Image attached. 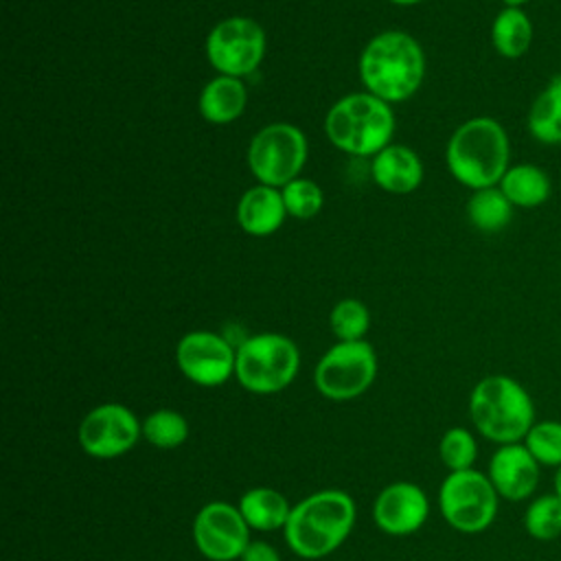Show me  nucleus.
Listing matches in <instances>:
<instances>
[{"mask_svg": "<svg viewBox=\"0 0 561 561\" xmlns=\"http://www.w3.org/2000/svg\"><path fill=\"white\" fill-rule=\"evenodd\" d=\"M449 173L467 188L497 186L511 167V140L504 125L491 116H473L447 140Z\"/></svg>", "mask_w": 561, "mask_h": 561, "instance_id": "nucleus-1", "label": "nucleus"}, {"mask_svg": "<svg viewBox=\"0 0 561 561\" xmlns=\"http://www.w3.org/2000/svg\"><path fill=\"white\" fill-rule=\"evenodd\" d=\"M423 77L425 53L410 33L383 31L359 55V79L366 92L386 103L410 99L421 88Z\"/></svg>", "mask_w": 561, "mask_h": 561, "instance_id": "nucleus-2", "label": "nucleus"}, {"mask_svg": "<svg viewBox=\"0 0 561 561\" xmlns=\"http://www.w3.org/2000/svg\"><path fill=\"white\" fill-rule=\"evenodd\" d=\"M355 502L346 491L324 489L291 506L285 524L289 548L302 559H320L342 546L355 524Z\"/></svg>", "mask_w": 561, "mask_h": 561, "instance_id": "nucleus-3", "label": "nucleus"}, {"mask_svg": "<svg viewBox=\"0 0 561 561\" xmlns=\"http://www.w3.org/2000/svg\"><path fill=\"white\" fill-rule=\"evenodd\" d=\"M469 416L478 434L495 445L522 443L537 410L530 392L508 375L482 377L469 394Z\"/></svg>", "mask_w": 561, "mask_h": 561, "instance_id": "nucleus-4", "label": "nucleus"}, {"mask_svg": "<svg viewBox=\"0 0 561 561\" xmlns=\"http://www.w3.org/2000/svg\"><path fill=\"white\" fill-rule=\"evenodd\" d=\"M327 138L344 153L375 156L390 145L394 116L390 103L370 92L346 94L324 118Z\"/></svg>", "mask_w": 561, "mask_h": 561, "instance_id": "nucleus-5", "label": "nucleus"}, {"mask_svg": "<svg viewBox=\"0 0 561 561\" xmlns=\"http://www.w3.org/2000/svg\"><path fill=\"white\" fill-rule=\"evenodd\" d=\"M300 366L294 340L280 333H256L237 346L234 377L254 394H274L287 388Z\"/></svg>", "mask_w": 561, "mask_h": 561, "instance_id": "nucleus-6", "label": "nucleus"}, {"mask_svg": "<svg viewBox=\"0 0 561 561\" xmlns=\"http://www.w3.org/2000/svg\"><path fill=\"white\" fill-rule=\"evenodd\" d=\"M438 506L454 530L478 535L495 522L500 495L489 476L478 469L449 471L438 489Z\"/></svg>", "mask_w": 561, "mask_h": 561, "instance_id": "nucleus-7", "label": "nucleus"}, {"mask_svg": "<svg viewBox=\"0 0 561 561\" xmlns=\"http://www.w3.org/2000/svg\"><path fill=\"white\" fill-rule=\"evenodd\" d=\"M307 138L291 123H272L259 129L248 147V167L259 184L283 188L300 178L307 162Z\"/></svg>", "mask_w": 561, "mask_h": 561, "instance_id": "nucleus-8", "label": "nucleus"}, {"mask_svg": "<svg viewBox=\"0 0 561 561\" xmlns=\"http://www.w3.org/2000/svg\"><path fill=\"white\" fill-rule=\"evenodd\" d=\"M377 377L375 348L364 342H337L318 362L313 381L322 397L348 401L364 394Z\"/></svg>", "mask_w": 561, "mask_h": 561, "instance_id": "nucleus-9", "label": "nucleus"}, {"mask_svg": "<svg viewBox=\"0 0 561 561\" xmlns=\"http://www.w3.org/2000/svg\"><path fill=\"white\" fill-rule=\"evenodd\" d=\"M263 26L243 15H232L213 26L206 37V57L219 75L245 77L254 72L265 57Z\"/></svg>", "mask_w": 561, "mask_h": 561, "instance_id": "nucleus-10", "label": "nucleus"}, {"mask_svg": "<svg viewBox=\"0 0 561 561\" xmlns=\"http://www.w3.org/2000/svg\"><path fill=\"white\" fill-rule=\"evenodd\" d=\"M142 425L121 403H103L90 410L79 425V445L92 458H118L140 438Z\"/></svg>", "mask_w": 561, "mask_h": 561, "instance_id": "nucleus-11", "label": "nucleus"}, {"mask_svg": "<svg viewBox=\"0 0 561 561\" xmlns=\"http://www.w3.org/2000/svg\"><path fill=\"white\" fill-rule=\"evenodd\" d=\"M193 539L206 559L234 561L250 543V526L239 506L228 502H208L195 515Z\"/></svg>", "mask_w": 561, "mask_h": 561, "instance_id": "nucleus-12", "label": "nucleus"}, {"mask_svg": "<svg viewBox=\"0 0 561 561\" xmlns=\"http://www.w3.org/2000/svg\"><path fill=\"white\" fill-rule=\"evenodd\" d=\"M178 368L186 379L199 386H219L234 375L237 348L213 331H191L175 346Z\"/></svg>", "mask_w": 561, "mask_h": 561, "instance_id": "nucleus-13", "label": "nucleus"}, {"mask_svg": "<svg viewBox=\"0 0 561 561\" xmlns=\"http://www.w3.org/2000/svg\"><path fill=\"white\" fill-rule=\"evenodd\" d=\"M486 476L502 500L524 502L535 497L541 480V465L524 443L497 445L489 460Z\"/></svg>", "mask_w": 561, "mask_h": 561, "instance_id": "nucleus-14", "label": "nucleus"}, {"mask_svg": "<svg viewBox=\"0 0 561 561\" xmlns=\"http://www.w3.org/2000/svg\"><path fill=\"white\" fill-rule=\"evenodd\" d=\"M430 515V500L414 482H394L381 489L375 500L373 517L379 530L388 535L416 533Z\"/></svg>", "mask_w": 561, "mask_h": 561, "instance_id": "nucleus-15", "label": "nucleus"}, {"mask_svg": "<svg viewBox=\"0 0 561 561\" xmlns=\"http://www.w3.org/2000/svg\"><path fill=\"white\" fill-rule=\"evenodd\" d=\"M373 180L388 193H412L423 182V162L405 145H388L373 156Z\"/></svg>", "mask_w": 561, "mask_h": 561, "instance_id": "nucleus-16", "label": "nucleus"}, {"mask_svg": "<svg viewBox=\"0 0 561 561\" xmlns=\"http://www.w3.org/2000/svg\"><path fill=\"white\" fill-rule=\"evenodd\" d=\"M287 217L280 188L256 184L248 188L237 204V224L252 237H267L276 232Z\"/></svg>", "mask_w": 561, "mask_h": 561, "instance_id": "nucleus-17", "label": "nucleus"}, {"mask_svg": "<svg viewBox=\"0 0 561 561\" xmlns=\"http://www.w3.org/2000/svg\"><path fill=\"white\" fill-rule=\"evenodd\" d=\"M248 105V90L241 79L219 75L210 79L199 94V114L215 125L237 121Z\"/></svg>", "mask_w": 561, "mask_h": 561, "instance_id": "nucleus-18", "label": "nucleus"}, {"mask_svg": "<svg viewBox=\"0 0 561 561\" xmlns=\"http://www.w3.org/2000/svg\"><path fill=\"white\" fill-rule=\"evenodd\" d=\"M497 186L515 208H539L552 195L550 175L533 162L511 164Z\"/></svg>", "mask_w": 561, "mask_h": 561, "instance_id": "nucleus-19", "label": "nucleus"}, {"mask_svg": "<svg viewBox=\"0 0 561 561\" xmlns=\"http://www.w3.org/2000/svg\"><path fill=\"white\" fill-rule=\"evenodd\" d=\"M526 129L541 145H561V75H552L535 94Z\"/></svg>", "mask_w": 561, "mask_h": 561, "instance_id": "nucleus-20", "label": "nucleus"}, {"mask_svg": "<svg viewBox=\"0 0 561 561\" xmlns=\"http://www.w3.org/2000/svg\"><path fill=\"white\" fill-rule=\"evenodd\" d=\"M535 39V26L530 15L522 7H504L497 11L491 24V44L504 59L524 57Z\"/></svg>", "mask_w": 561, "mask_h": 561, "instance_id": "nucleus-21", "label": "nucleus"}, {"mask_svg": "<svg viewBox=\"0 0 561 561\" xmlns=\"http://www.w3.org/2000/svg\"><path fill=\"white\" fill-rule=\"evenodd\" d=\"M239 511L250 528L270 533L276 528H285L291 506L276 489L254 486L241 495Z\"/></svg>", "mask_w": 561, "mask_h": 561, "instance_id": "nucleus-22", "label": "nucleus"}, {"mask_svg": "<svg viewBox=\"0 0 561 561\" xmlns=\"http://www.w3.org/2000/svg\"><path fill=\"white\" fill-rule=\"evenodd\" d=\"M465 210L471 226L480 232H500L511 224L515 206L506 199L500 186H486L471 191Z\"/></svg>", "mask_w": 561, "mask_h": 561, "instance_id": "nucleus-23", "label": "nucleus"}, {"mask_svg": "<svg viewBox=\"0 0 561 561\" xmlns=\"http://www.w3.org/2000/svg\"><path fill=\"white\" fill-rule=\"evenodd\" d=\"M522 522L528 537L537 541H552L561 537V497L554 491L530 497Z\"/></svg>", "mask_w": 561, "mask_h": 561, "instance_id": "nucleus-24", "label": "nucleus"}, {"mask_svg": "<svg viewBox=\"0 0 561 561\" xmlns=\"http://www.w3.org/2000/svg\"><path fill=\"white\" fill-rule=\"evenodd\" d=\"M142 436L153 447L173 449L188 438V423L180 412L162 408L142 421Z\"/></svg>", "mask_w": 561, "mask_h": 561, "instance_id": "nucleus-25", "label": "nucleus"}, {"mask_svg": "<svg viewBox=\"0 0 561 561\" xmlns=\"http://www.w3.org/2000/svg\"><path fill=\"white\" fill-rule=\"evenodd\" d=\"M522 443L541 467H550V469L561 467V421L557 419L535 421Z\"/></svg>", "mask_w": 561, "mask_h": 561, "instance_id": "nucleus-26", "label": "nucleus"}, {"mask_svg": "<svg viewBox=\"0 0 561 561\" xmlns=\"http://www.w3.org/2000/svg\"><path fill=\"white\" fill-rule=\"evenodd\" d=\"M329 324L340 342L364 340V333L370 327L368 307L357 298H344L331 309Z\"/></svg>", "mask_w": 561, "mask_h": 561, "instance_id": "nucleus-27", "label": "nucleus"}, {"mask_svg": "<svg viewBox=\"0 0 561 561\" xmlns=\"http://www.w3.org/2000/svg\"><path fill=\"white\" fill-rule=\"evenodd\" d=\"M438 456L449 471L473 469L478 458L476 436L467 427H449L438 443Z\"/></svg>", "mask_w": 561, "mask_h": 561, "instance_id": "nucleus-28", "label": "nucleus"}, {"mask_svg": "<svg viewBox=\"0 0 561 561\" xmlns=\"http://www.w3.org/2000/svg\"><path fill=\"white\" fill-rule=\"evenodd\" d=\"M280 193H283L287 215H291L296 219L316 217L324 204L322 188L313 180H307V178L291 180L289 184H285L280 188Z\"/></svg>", "mask_w": 561, "mask_h": 561, "instance_id": "nucleus-29", "label": "nucleus"}, {"mask_svg": "<svg viewBox=\"0 0 561 561\" xmlns=\"http://www.w3.org/2000/svg\"><path fill=\"white\" fill-rule=\"evenodd\" d=\"M239 559L241 561H280V554L267 541H250Z\"/></svg>", "mask_w": 561, "mask_h": 561, "instance_id": "nucleus-30", "label": "nucleus"}, {"mask_svg": "<svg viewBox=\"0 0 561 561\" xmlns=\"http://www.w3.org/2000/svg\"><path fill=\"white\" fill-rule=\"evenodd\" d=\"M552 491L561 497V467L554 469V476H552Z\"/></svg>", "mask_w": 561, "mask_h": 561, "instance_id": "nucleus-31", "label": "nucleus"}, {"mask_svg": "<svg viewBox=\"0 0 561 561\" xmlns=\"http://www.w3.org/2000/svg\"><path fill=\"white\" fill-rule=\"evenodd\" d=\"M504 7H524L526 2H530V0H500Z\"/></svg>", "mask_w": 561, "mask_h": 561, "instance_id": "nucleus-32", "label": "nucleus"}, {"mask_svg": "<svg viewBox=\"0 0 561 561\" xmlns=\"http://www.w3.org/2000/svg\"><path fill=\"white\" fill-rule=\"evenodd\" d=\"M390 2H394V4H416L421 0H390Z\"/></svg>", "mask_w": 561, "mask_h": 561, "instance_id": "nucleus-33", "label": "nucleus"}]
</instances>
